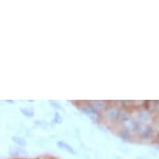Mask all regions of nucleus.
I'll return each mask as SVG.
<instances>
[{"label": "nucleus", "instance_id": "6e6552de", "mask_svg": "<svg viewBox=\"0 0 159 159\" xmlns=\"http://www.w3.org/2000/svg\"><path fill=\"white\" fill-rule=\"evenodd\" d=\"M20 112L26 118H34V110L31 107L30 108L29 107H22V108H20Z\"/></svg>", "mask_w": 159, "mask_h": 159}, {"label": "nucleus", "instance_id": "f257e3e1", "mask_svg": "<svg viewBox=\"0 0 159 159\" xmlns=\"http://www.w3.org/2000/svg\"><path fill=\"white\" fill-rule=\"evenodd\" d=\"M120 109L118 106H116L115 103L109 104L106 106V108L101 113V119L105 120V122L108 124H118V118H119V111Z\"/></svg>", "mask_w": 159, "mask_h": 159}, {"label": "nucleus", "instance_id": "39448f33", "mask_svg": "<svg viewBox=\"0 0 159 159\" xmlns=\"http://www.w3.org/2000/svg\"><path fill=\"white\" fill-rule=\"evenodd\" d=\"M8 155L11 157H19V156H22V155H27V152L24 151L23 148H17V147H14V148H11L10 149V152H8Z\"/></svg>", "mask_w": 159, "mask_h": 159}, {"label": "nucleus", "instance_id": "0eeeda50", "mask_svg": "<svg viewBox=\"0 0 159 159\" xmlns=\"http://www.w3.org/2000/svg\"><path fill=\"white\" fill-rule=\"evenodd\" d=\"M11 140H13L17 146H19L20 148H25V147L27 146V142H26V139L22 136L15 135V136L11 137Z\"/></svg>", "mask_w": 159, "mask_h": 159}, {"label": "nucleus", "instance_id": "423d86ee", "mask_svg": "<svg viewBox=\"0 0 159 159\" xmlns=\"http://www.w3.org/2000/svg\"><path fill=\"white\" fill-rule=\"evenodd\" d=\"M56 146H57L59 149L65 150L66 152L71 153V154H75V151H74L73 147L70 146L69 143H67L66 142H62V140H58V142L56 143Z\"/></svg>", "mask_w": 159, "mask_h": 159}, {"label": "nucleus", "instance_id": "20e7f679", "mask_svg": "<svg viewBox=\"0 0 159 159\" xmlns=\"http://www.w3.org/2000/svg\"><path fill=\"white\" fill-rule=\"evenodd\" d=\"M135 119H136V122H139V123H145V124H148V122L150 121L151 119V113L147 110H140V109H137V115L135 116Z\"/></svg>", "mask_w": 159, "mask_h": 159}, {"label": "nucleus", "instance_id": "9b49d317", "mask_svg": "<svg viewBox=\"0 0 159 159\" xmlns=\"http://www.w3.org/2000/svg\"><path fill=\"white\" fill-rule=\"evenodd\" d=\"M155 110L159 113V101L156 102V107H155Z\"/></svg>", "mask_w": 159, "mask_h": 159}, {"label": "nucleus", "instance_id": "7ed1b4c3", "mask_svg": "<svg viewBox=\"0 0 159 159\" xmlns=\"http://www.w3.org/2000/svg\"><path fill=\"white\" fill-rule=\"evenodd\" d=\"M78 108L81 110V111L84 113L85 116H88L89 119H92L93 121L100 122L101 116L98 115V113H96L94 110H93L91 107H89L88 101H81V102H79V103H78Z\"/></svg>", "mask_w": 159, "mask_h": 159}, {"label": "nucleus", "instance_id": "f03ea898", "mask_svg": "<svg viewBox=\"0 0 159 159\" xmlns=\"http://www.w3.org/2000/svg\"><path fill=\"white\" fill-rule=\"evenodd\" d=\"M134 133L139 137L140 139H149L153 135V128L149 124L139 123L135 121V130Z\"/></svg>", "mask_w": 159, "mask_h": 159}, {"label": "nucleus", "instance_id": "1a4fd4ad", "mask_svg": "<svg viewBox=\"0 0 159 159\" xmlns=\"http://www.w3.org/2000/svg\"><path fill=\"white\" fill-rule=\"evenodd\" d=\"M52 123H54V124H61V123H62V116H59L58 112H55L54 113V118L52 119Z\"/></svg>", "mask_w": 159, "mask_h": 159}, {"label": "nucleus", "instance_id": "9d476101", "mask_svg": "<svg viewBox=\"0 0 159 159\" xmlns=\"http://www.w3.org/2000/svg\"><path fill=\"white\" fill-rule=\"evenodd\" d=\"M49 103H50L51 105H52L53 108L58 109V110H62V107H61V105H59L56 101H52V100H50V101H49Z\"/></svg>", "mask_w": 159, "mask_h": 159}]
</instances>
